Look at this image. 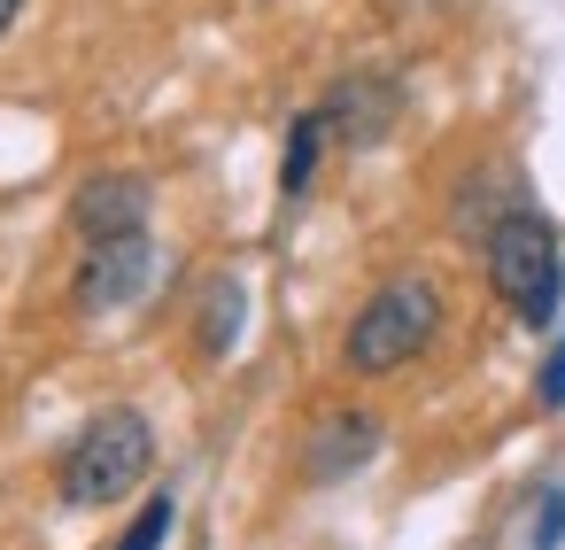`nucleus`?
<instances>
[{
	"mask_svg": "<svg viewBox=\"0 0 565 550\" xmlns=\"http://www.w3.org/2000/svg\"><path fill=\"white\" fill-rule=\"evenodd\" d=\"M171 527H179V496H171V488H156V496L125 519V535H117L109 550H163V542H171Z\"/></svg>",
	"mask_w": 565,
	"mask_h": 550,
	"instance_id": "nucleus-9",
	"label": "nucleus"
},
{
	"mask_svg": "<svg viewBox=\"0 0 565 550\" xmlns=\"http://www.w3.org/2000/svg\"><path fill=\"white\" fill-rule=\"evenodd\" d=\"M241 318H248V287L225 272V279H210V303H202V318H194V341H202V357L217 364V357H233V341H241Z\"/></svg>",
	"mask_w": 565,
	"mask_h": 550,
	"instance_id": "nucleus-8",
	"label": "nucleus"
},
{
	"mask_svg": "<svg viewBox=\"0 0 565 550\" xmlns=\"http://www.w3.org/2000/svg\"><path fill=\"white\" fill-rule=\"evenodd\" d=\"M148 473H156V426H148V411L109 403V411H94V419L78 426V442L55 457V496H63L71 511H109V504H125Z\"/></svg>",
	"mask_w": 565,
	"mask_h": 550,
	"instance_id": "nucleus-3",
	"label": "nucleus"
},
{
	"mask_svg": "<svg viewBox=\"0 0 565 550\" xmlns=\"http://www.w3.org/2000/svg\"><path fill=\"white\" fill-rule=\"evenodd\" d=\"M557 542H565V488H542V511H534L526 550H557Z\"/></svg>",
	"mask_w": 565,
	"mask_h": 550,
	"instance_id": "nucleus-10",
	"label": "nucleus"
},
{
	"mask_svg": "<svg viewBox=\"0 0 565 550\" xmlns=\"http://www.w3.org/2000/svg\"><path fill=\"white\" fill-rule=\"evenodd\" d=\"M148 218H156V179H140V171H94L71 194V233L86 248L132 241V233H148Z\"/></svg>",
	"mask_w": 565,
	"mask_h": 550,
	"instance_id": "nucleus-5",
	"label": "nucleus"
},
{
	"mask_svg": "<svg viewBox=\"0 0 565 550\" xmlns=\"http://www.w3.org/2000/svg\"><path fill=\"white\" fill-rule=\"evenodd\" d=\"M17 17H24V0H0V32H9Z\"/></svg>",
	"mask_w": 565,
	"mask_h": 550,
	"instance_id": "nucleus-12",
	"label": "nucleus"
},
{
	"mask_svg": "<svg viewBox=\"0 0 565 550\" xmlns=\"http://www.w3.org/2000/svg\"><path fill=\"white\" fill-rule=\"evenodd\" d=\"M534 403H542V411H565V334L550 341V357H542V372H534Z\"/></svg>",
	"mask_w": 565,
	"mask_h": 550,
	"instance_id": "nucleus-11",
	"label": "nucleus"
},
{
	"mask_svg": "<svg viewBox=\"0 0 565 550\" xmlns=\"http://www.w3.org/2000/svg\"><path fill=\"white\" fill-rule=\"evenodd\" d=\"M156 272H163V256H156V241H148V233H132V241H102V248H86L71 303H78L86 318L132 310V303H140V295L156 287Z\"/></svg>",
	"mask_w": 565,
	"mask_h": 550,
	"instance_id": "nucleus-4",
	"label": "nucleus"
},
{
	"mask_svg": "<svg viewBox=\"0 0 565 550\" xmlns=\"http://www.w3.org/2000/svg\"><path fill=\"white\" fill-rule=\"evenodd\" d=\"M480 256H488L495 303H503L526 334H550V326H557V303H565V248H557V225H550L534 202H511V210L480 233Z\"/></svg>",
	"mask_w": 565,
	"mask_h": 550,
	"instance_id": "nucleus-2",
	"label": "nucleus"
},
{
	"mask_svg": "<svg viewBox=\"0 0 565 550\" xmlns=\"http://www.w3.org/2000/svg\"><path fill=\"white\" fill-rule=\"evenodd\" d=\"M326 109H302L295 125H287V156H279V202H302L310 194V179H318V156H326Z\"/></svg>",
	"mask_w": 565,
	"mask_h": 550,
	"instance_id": "nucleus-7",
	"label": "nucleus"
},
{
	"mask_svg": "<svg viewBox=\"0 0 565 550\" xmlns=\"http://www.w3.org/2000/svg\"><path fill=\"white\" fill-rule=\"evenodd\" d=\"M434 334H441V287L426 272H395V279H380L349 310V326H341V372L349 380H387V372L418 364L434 349Z\"/></svg>",
	"mask_w": 565,
	"mask_h": 550,
	"instance_id": "nucleus-1",
	"label": "nucleus"
},
{
	"mask_svg": "<svg viewBox=\"0 0 565 550\" xmlns=\"http://www.w3.org/2000/svg\"><path fill=\"white\" fill-rule=\"evenodd\" d=\"M372 449H380V419H372V411H333V419L302 442V473L326 488V480H349Z\"/></svg>",
	"mask_w": 565,
	"mask_h": 550,
	"instance_id": "nucleus-6",
	"label": "nucleus"
}]
</instances>
